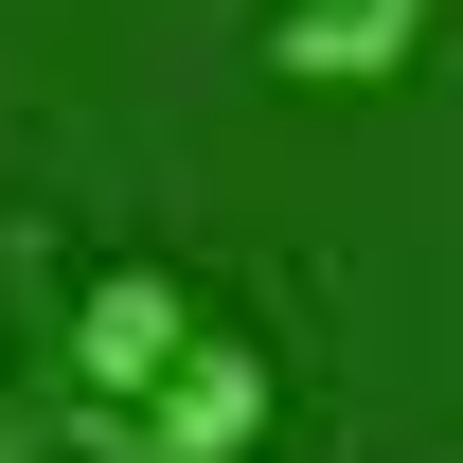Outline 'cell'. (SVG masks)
Instances as JSON below:
<instances>
[{"instance_id":"cell-1","label":"cell","mask_w":463,"mask_h":463,"mask_svg":"<svg viewBox=\"0 0 463 463\" xmlns=\"http://www.w3.org/2000/svg\"><path fill=\"white\" fill-rule=\"evenodd\" d=\"M196 321H214V303H196V268H161V250L90 268V286H71V321H54V410H71V446H90V428H108V410L143 392Z\"/></svg>"},{"instance_id":"cell-3","label":"cell","mask_w":463,"mask_h":463,"mask_svg":"<svg viewBox=\"0 0 463 463\" xmlns=\"http://www.w3.org/2000/svg\"><path fill=\"white\" fill-rule=\"evenodd\" d=\"M428 54V0H286L268 18V71L286 90H392Z\"/></svg>"},{"instance_id":"cell-4","label":"cell","mask_w":463,"mask_h":463,"mask_svg":"<svg viewBox=\"0 0 463 463\" xmlns=\"http://www.w3.org/2000/svg\"><path fill=\"white\" fill-rule=\"evenodd\" d=\"M54 446H71V410H54V392H18V374H0V463H54Z\"/></svg>"},{"instance_id":"cell-2","label":"cell","mask_w":463,"mask_h":463,"mask_svg":"<svg viewBox=\"0 0 463 463\" xmlns=\"http://www.w3.org/2000/svg\"><path fill=\"white\" fill-rule=\"evenodd\" d=\"M250 446H268V356L232 339V321H196V339L90 428V463H250Z\"/></svg>"}]
</instances>
